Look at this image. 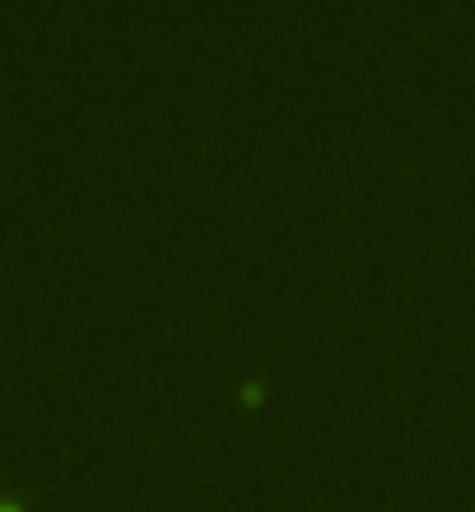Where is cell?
<instances>
[{
  "instance_id": "obj_1",
  "label": "cell",
  "mask_w": 475,
  "mask_h": 512,
  "mask_svg": "<svg viewBox=\"0 0 475 512\" xmlns=\"http://www.w3.org/2000/svg\"><path fill=\"white\" fill-rule=\"evenodd\" d=\"M0 512H24V508H19L14 499H5V494H0Z\"/></svg>"
}]
</instances>
